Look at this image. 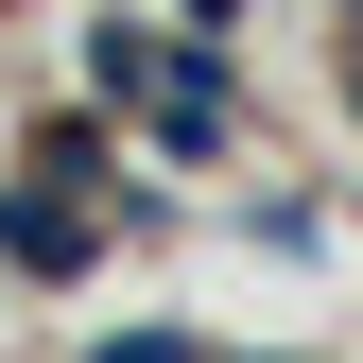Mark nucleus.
I'll list each match as a JSON object with an SVG mask.
<instances>
[{
  "mask_svg": "<svg viewBox=\"0 0 363 363\" xmlns=\"http://www.w3.org/2000/svg\"><path fill=\"white\" fill-rule=\"evenodd\" d=\"M225 121H242V104H225V52H173V86L139 104V139L156 156H225Z\"/></svg>",
  "mask_w": 363,
  "mask_h": 363,
  "instance_id": "nucleus-1",
  "label": "nucleus"
},
{
  "mask_svg": "<svg viewBox=\"0 0 363 363\" xmlns=\"http://www.w3.org/2000/svg\"><path fill=\"white\" fill-rule=\"evenodd\" d=\"M0 259L18 277H86V208L69 191H0Z\"/></svg>",
  "mask_w": 363,
  "mask_h": 363,
  "instance_id": "nucleus-2",
  "label": "nucleus"
},
{
  "mask_svg": "<svg viewBox=\"0 0 363 363\" xmlns=\"http://www.w3.org/2000/svg\"><path fill=\"white\" fill-rule=\"evenodd\" d=\"M86 86H104V104L139 121L156 86H173V52H156V18H86Z\"/></svg>",
  "mask_w": 363,
  "mask_h": 363,
  "instance_id": "nucleus-3",
  "label": "nucleus"
},
{
  "mask_svg": "<svg viewBox=\"0 0 363 363\" xmlns=\"http://www.w3.org/2000/svg\"><path fill=\"white\" fill-rule=\"evenodd\" d=\"M86 363H191V346H173V329H104Z\"/></svg>",
  "mask_w": 363,
  "mask_h": 363,
  "instance_id": "nucleus-4",
  "label": "nucleus"
}]
</instances>
